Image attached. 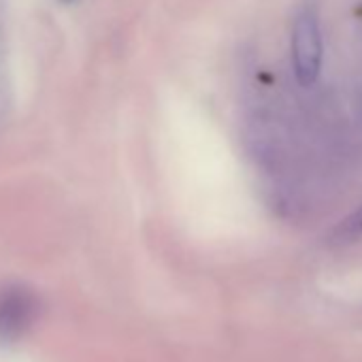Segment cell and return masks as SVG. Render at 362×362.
Returning a JSON list of instances; mask_svg holds the SVG:
<instances>
[{"label":"cell","mask_w":362,"mask_h":362,"mask_svg":"<svg viewBox=\"0 0 362 362\" xmlns=\"http://www.w3.org/2000/svg\"><path fill=\"white\" fill-rule=\"evenodd\" d=\"M290 49H292V69L296 81L305 88L313 86L315 79L320 77L322 54H324L322 30L315 9L305 7L303 11L296 13L292 24Z\"/></svg>","instance_id":"cell-1"},{"label":"cell","mask_w":362,"mask_h":362,"mask_svg":"<svg viewBox=\"0 0 362 362\" xmlns=\"http://www.w3.org/2000/svg\"><path fill=\"white\" fill-rule=\"evenodd\" d=\"M39 315V300L28 288L0 290V341H16Z\"/></svg>","instance_id":"cell-2"},{"label":"cell","mask_w":362,"mask_h":362,"mask_svg":"<svg viewBox=\"0 0 362 362\" xmlns=\"http://www.w3.org/2000/svg\"><path fill=\"white\" fill-rule=\"evenodd\" d=\"M358 237H362V207H358L347 220H343L334 233H332V239L337 243H349V241H356Z\"/></svg>","instance_id":"cell-3"},{"label":"cell","mask_w":362,"mask_h":362,"mask_svg":"<svg viewBox=\"0 0 362 362\" xmlns=\"http://www.w3.org/2000/svg\"><path fill=\"white\" fill-rule=\"evenodd\" d=\"M64 3H73V0H64Z\"/></svg>","instance_id":"cell-4"}]
</instances>
